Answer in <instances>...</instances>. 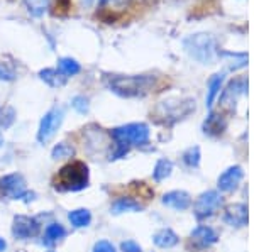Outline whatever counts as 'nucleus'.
Listing matches in <instances>:
<instances>
[{"instance_id":"f8f14e48","label":"nucleus","mask_w":254,"mask_h":252,"mask_svg":"<svg viewBox=\"0 0 254 252\" xmlns=\"http://www.w3.org/2000/svg\"><path fill=\"white\" fill-rule=\"evenodd\" d=\"M163 203L173 210H187L191 205V198L187 192H170L163 197Z\"/></svg>"},{"instance_id":"dca6fc26","label":"nucleus","mask_w":254,"mask_h":252,"mask_svg":"<svg viewBox=\"0 0 254 252\" xmlns=\"http://www.w3.org/2000/svg\"><path fill=\"white\" fill-rule=\"evenodd\" d=\"M58 71L63 76L69 78V76L78 75V73L81 71V64L76 59L69 58V56H64V58H60L58 59Z\"/></svg>"},{"instance_id":"9d476101","label":"nucleus","mask_w":254,"mask_h":252,"mask_svg":"<svg viewBox=\"0 0 254 252\" xmlns=\"http://www.w3.org/2000/svg\"><path fill=\"white\" fill-rule=\"evenodd\" d=\"M191 241H193V244L198 247V249H203V247L214 246L217 242V234L210 229V227L200 225L191 230Z\"/></svg>"},{"instance_id":"f3484780","label":"nucleus","mask_w":254,"mask_h":252,"mask_svg":"<svg viewBox=\"0 0 254 252\" xmlns=\"http://www.w3.org/2000/svg\"><path fill=\"white\" fill-rule=\"evenodd\" d=\"M64 235H66V230H64V227L61 225V223H51V225L46 227V230H44V244L46 246H53V244H56L61 239H64Z\"/></svg>"},{"instance_id":"39448f33","label":"nucleus","mask_w":254,"mask_h":252,"mask_svg":"<svg viewBox=\"0 0 254 252\" xmlns=\"http://www.w3.org/2000/svg\"><path fill=\"white\" fill-rule=\"evenodd\" d=\"M64 120V110L61 107H53L44 113V117L39 122V131H38V141L41 144H48L49 141L55 137Z\"/></svg>"},{"instance_id":"423d86ee","label":"nucleus","mask_w":254,"mask_h":252,"mask_svg":"<svg viewBox=\"0 0 254 252\" xmlns=\"http://www.w3.org/2000/svg\"><path fill=\"white\" fill-rule=\"evenodd\" d=\"M0 195L9 200H22L26 197H34V193H29L26 188V180L22 174L12 173L0 178Z\"/></svg>"},{"instance_id":"c85d7f7f","label":"nucleus","mask_w":254,"mask_h":252,"mask_svg":"<svg viewBox=\"0 0 254 252\" xmlns=\"http://www.w3.org/2000/svg\"><path fill=\"white\" fill-rule=\"evenodd\" d=\"M121 249L122 252H141V246L134 241H126V242H122Z\"/></svg>"},{"instance_id":"9b49d317","label":"nucleus","mask_w":254,"mask_h":252,"mask_svg":"<svg viewBox=\"0 0 254 252\" xmlns=\"http://www.w3.org/2000/svg\"><path fill=\"white\" fill-rule=\"evenodd\" d=\"M224 220L232 227H243L248 223V206L246 205H231L227 206Z\"/></svg>"},{"instance_id":"0eeeda50","label":"nucleus","mask_w":254,"mask_h":252,"mask_svg":"<svg viewBox=\"0 0 254 252\" xmlns=\"http://www.w3.org/2000/svg\"><path fill=\"white\" fill-rule=\"evenodd\" d=\"M222 205V197L217 192H205L198 197L195 203V217L207 218L215 213V210Z\"/></svg>"},{"instance_id":"f03ea898","label":"nucleus","mask_w":254,"mask_h":252,"mask_svg":"<svg viewBox=\"0 0 254 252\" xmlns=\"http://www.w3.org/2000/svg\"><path fill=\"white\" fill-rule=\"evenodd\" d=\"M88 186V168L85 162L73 161L56 174L55 188L60 192H80Z\"/></svg>"},{"instance_id":"b1692460","label":"nucleus","mask_w":254,"mask_h":252,"mask_svg":"<svg viewBox=\"0 0 254 252\" xmlns=\"http://www.w3.org/2000/svg\"><path fill=\"white\" fill-rule=\"evenodd\" d=\"M183 161H185V164L190 166V168H196L200 162V149L190 148L185 154H183Z\"/></svg>"},{"instance_id":"f257e3e1","label":"nucleus","mask_w":254,"mask_h":252,"mask_svg":"<svg viewBox=\"0 0 254 252\" xmlns=\"http://www.w3.org/2000/svg\"><path fill=\"white\" fill-rule=\"evenodd\" d=\"M154 76L149 75H109L105 76V85L109 87L110 92L117 93L126 99L132 97H141L151 92L154 87Z\"/></svg>"},{"instance_id":"7ed1b4c3","label":"nucleus","mask_w":254,"mask_h":252,"mask_svg":"<svg viewBox=\"0 0 254 252\" xmlns=\"http://www.w3.org/2000/svg\"><path fill=\"white\" fill-rule=\"evenodd\" d=\"M185 50L193 59H196L202 64H208L215 59L217 56V46L215 39L207 32H198V34H191L183 41Z\"/></svg>"},{"instance_id":"ddd939ff","label":"nucleus","mask_w":254,"mask_h":252,"mask_svg":"<svg viewBox=\"0 0 254 252\" xmlns=\"http://www.w3.org/2000/svg\"><path fill=\"white\" fill-rule=\"evenodd\" d=\"M225 75L224 73H219V75H214L208 81V87H207V97H205V105L207 108H212L214 101L217 97L220 95V90H222V83H224Z\"/></svg>"},{"instance_id":"aec40b11","label":"nucleus","mask_w":254,"mask_h":252,"mask_svg":"<svg viewBox=\"0 0 254 252\" xmlns=\"http://www.w3.org/2000/svg\"><path fill=\"white\" fill-rule=\"evenodd\" d=\"M24 5L32 17H43L49 9V0H24Z\"/></svg>"},{"instance_id":"bb28decb","label":"nucleus","mask_w":254,"mask_h":252,"mask_svg":"<svg viewBox=\"0 0 254 252\" xmlns=\"http://www.w3.org/2000/svg\"><path fill=\"white\" fill-rule=\"evenodd\" d=\"M0 80L2 81H14L15 80L14 70L7 66L5 63H0Z\"/></svg>"},{"instance_id":"473e14b6","label":"nucleus","mask_w":254,"mask_h":252,"mask_svg":"<svg viewBox=\"0 0 254 252\" xmlns=\"http://www.w3.org/2000/svg\"><path fill=\"white\" fill-rule=\"evenodd\" d=\"M48 252H53V251H48Z\"/></svg>"},{"instance_id":"393cba45","label":"nucleus","mask_w":254,"mask_h":252,"mask_svg":"<svg viewBox=\"0 0 254 252\" xmlns=\"http://www.w3.org/2000/svg\"><path fill=\"white\" fill-rule=\"evenodd\" d=\"M71 107L75 108L78 113H87L90 110V103H88V99L83 95H76L75 99L71 100Z\"/></svg>"},{"instance_id":"a878e982","label":"nucleus","mask_w":254,"mask_h":252,"mask_svg":"<svg viewBox=\"0 0 254 252\" xmlns=\"http://www.w3.org/2000/svg\"><path fill=\"white\" fill-rule=\"evenodd\" d=\"M224 124H220L219 115H210L205 122V132H222Z\"/></svg>"},{"instance_id":"6e6552de","label":"nucleus","mask_w":254,"mask_h":252,"mask_svg":"<svg viewBox=\"0 0 254 252\" xmlns=\"http://www.w3.org/2000/svg\"><path fill=\"white\" fill-rule=\"evenodd\" d=\"M12 234L15 239H31L39 234V222L32 217H26V215H17L14 218V225H12Z\"/></svg>"},{"instance_id":"cd10ccee","label":"nucleus","mask_w":254,"mask_h":252,"mask_svg":"<svg viewBox=\"0 0 254 252\" xmlns=\"http://www.w3.org/2000/svg\"><path fill=\"white\" fill-rule=\"evenodd\" d=\"M92 252H116V247L109 241H98L95 246H93Z\"/></svg>"},{"instance_id":"4be33fe9","label":"nucleus","mask_w":254,"mask_h":252,"mask_svg":"<svg viewBox=\"0 0 254 252\" xmlns=\"http://www.w3.org/2000/svg\"><path fill=\"white\" fill-rule=\"evenodd\" d=\"M73 154H75V149H73L71 146L66 144V142H60V144L55 146L51 156L55 157V159H64V157H71Z\"/></svg>"},{"instance_id":"2f4dec72","label":"nucleus","mask_w":254,"mask_h":252,"mask_svg":"<svg viewBox=\"0 0 254 252\" xmlns=\"http://www.w3.org/2000/svg\"><path fill=\"white\" fill-rule=\"evenodd\" d=\"M100 2H102V3H104V2H107V0H100Z\"/></svg>"},{"instance_id":"20e7f679","label":"nucleus","mask_w":254,"mask_h":252,"mask_svg":"<svg viewBox=\"0 0 254 252\" xmlns=\"http://www.w3.org/2000/svg\"><path fill=\"white\" fill-rule=\"evenodd\" d=\"M116 142L126 146H144L149 141V127L146 124H127L112 131Z\"/></svg>"},{"instance_id":"5701e85b","label":"nucleus","mask_w":254,"mask_h":252,"mask_svg":"<svg viewBox=\"0 0 254 252\" xmlns=\"http://www.w3.org/2000/svg\"><path fill=\"white\" fill-rule=\"evenodd\" d=\"M15 120V110L12 107H3L0 110V127L9 129Z\"/></svg>"},{"instance_id":"1a4fd4ad","label":"nucleus","mask_w":254,"mask_h":252,"mask_svg":"<svg viewBox=\"0 0 254 252\" xmlns=\"http://www.w3.org/2000/svg\"><path fill=\"white\" fill-rule=\"evenodd\" d=\"M243 176H244L243 168H239V166H232V168H229L227 171H224L219 176V188L225 193L234 192L237 186H239Z\"/></svg>"},{"instance_id":"4468645a","label":"nucleus","mask_w":254,"mask_h":252,"mask_svg":"<svg viewBox=\"0 0 254 252\" xmlns=\"http://www.w3.org/2000/svg\"><path fill=\"white\" fill-rule=\"evenodd\" d=\"M39 78L53 88H60L66 83V76H63L58 70H55V68H44V70H41Z\"/></svg>"},{"instance_id":"7c9ffc66","label":"nucleus","mask_w":254,"mask_h":252,"mask_svg":"<svg viewBox=\"0 0 254 252\" xmlns=\"http://www.w3.org/2000/svg\"><path fill=\"white\" fill-rule=\"evenodd\" d=\"M3 146V137H2V132H0V148Z\"/></svg>"},{"instance_id":"6ab92c4d","label":"nucleus","mask_w":254,"mask_h":252,"mask_svg":"<svg viewBox=\"0 0 254 252\" xmlns=\"http://www.w3.org/2000/svg\"><path fill=\"white\" fill-rule=\"evenodd\" d=\"M68 220H69V223H71L73 227H76V229L88 227L90 222H92V213H90L87 208L73 210V212L68 213Z\"/></svg>"},{"instance_id":"412c9836","label":"nucleus","mask_w":254,"mask_h":252,"mask_svg":"<svg viewBox=\"0 0 254 252\" xmlns=\"http://www.w3.org/2000/svg\"><path fill=\"white\" fill-rule=\"evenodd\" d=\"M171 171H173V164H171V161L159 159L156 162V166H154L153 176H154V180H156V181H161V180H166V178L171 174Z\"/></svg>"},{"instance_id":"2eb2a0df","label":"nucleus","mask_w":254,"mask_h":252,"mask_svg":"<svg viewBox=\"0 0 254 252\" xmlns=\"http://www.w3.org/2000/svg\"><path fill=\"white\" fill-rule=\"evenodd\" d=\"M153 241L161 249H170V247H175L178 244V235L170 229H163L158 234H154Z\"/></svg>"},{"instance_id":"a211bd4d","label":"nucleus","mask_w":254,"mask_h":252,"mask_svg":"<svg viewBox=\"0 0 254 252\" xmlns=\"http://www.w3.org/2000/svg\"><path fill=\"white\" fill-rule=\"evenodd\" d=\"M142 205L132 198H119V200L112 205V213H124V212H141Z\"/></svg>"},{"instance_id":"c756f323","label":"nucleus","mask_w":254,"mask_h":252,"mask_svg":"<svg viewBox=\"0 0 254 252\" xmlns=\"http://www.w3.org/2000/svg\"><path fill=\"white\" fill-rule=\"evenodd\" d=\"M5 247H7V242L3 241L2 237H0V252H3V251H5Z\"/></svg>"}]
</instances>
